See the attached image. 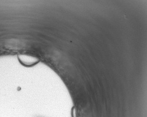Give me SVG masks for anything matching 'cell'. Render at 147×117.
Returning <instances> with one entry per match:
<instances>
[{
    "mask_svg": "<svg viewBox=\"0 0 147 117\" xmlns=\"http://www.w3.org/2000/svg\"><path fill=\"white\" fill-rule=\"evenodd\" d=\"M19 58L22 62L27 64H32V63L36 62L34 57L32 56L26 55H20L19 56Z\"/></svg>",
    "mask_w": 147,
    "mask_h": 117,
    "instance_id": "cell-1",
    "label": "cell"
}]
</instances>
